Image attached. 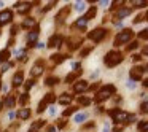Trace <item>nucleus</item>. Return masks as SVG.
<instances>
[{
  "label": "nucleus",
  "mask_w": 148,
  "mask_h": 132,
  "mask_svg": "<svg viewBox=\"0 0 148 132\" xmlns=\"http://www.w3.org/2000/svg\"><path fill=\"white\" fill-rule=\"evenodd\" d=\"M103 62H105L107 67H116L118 64L123 62V54L119 51H110V53H107Z\"/></svg>",
  "instance_id": "1"
},
{
  "label": "nucleus",
  "mask_w": 148,
  "mask_h": 132,
  "mask_svg": "<svg viewBox=\"0 0 148 132\" xmlns=\"http://www.w3.org/2000/svg\"><path fill=\"white\" fill-rule=\"evenodd\" d=\"M115 86L113 84H107V86H103L102 89L99 91V92L96 94V102H103V100H107V99H110V97L115 94Z\"/></svg>",
  "instance_id": "2"
},
{
  "label": "nucleus",
  "mask_w": 148,
  "mask_h": 132,
  "mask_svg": "<svg viewBox=\"0 0 148 132\" xmlns=\"http://www.w3.org/2000/svg\"><path fill=\"white\" fill-rule=\"evenodd\" d=\"M110 116L113 118L115 122H129V113L123 111V110H119V108L110 110Z\"/></svg>",
  "instance_id": "3"
},
{
  "label": "nucleus",
  "mask_w": 148,
  "mask_h": 132,
  "mask_svg": "<svg viewBox=\"0 0 148 132\" xmlns=\"http://www.w3.org/2000/svg\"><path fill=\"white\" fill-rule=\"evenodd\" d=\"M132 35H134V32H132L131 29H124L123 32H119L118 35H116L115 38V45L119 46V45H124V43H127L129 40L132 38Z\"/></svg>",
  "instance_id": "4"
},
{
  "label": "nucleus",
  "mask_w": 148,
  "mask_h": 132,
  "mask_svg": "<svg viewBox=\"0 0 148 132\" xmlns=\"http://www.w3.org/2000/svg\"><path fill=\"white\" fill-rule=\"evenodd\" d=\"M107 35V30L102 29V27H97V29H94L92 32L88 34V37H89V40H92V42L99 43L100 40H103V37Z\"/></svg>",
  "instance_id": "5"
},
{
  "label": "nucleus",
  "mask_w": 148,
  "mask_h": 132,
  "mask_svg": "<svg viewBox=\"0 0 148 132\" xmlns=\"http://www.w3.org/2000/svg\"><path fill=\"white\" fill-rule=\"evenodd\" d=\"M11 19H13V13H11L10 10L0 11V26H5V24H8Z\"/></svg>",
  "instance_id": "6"
},
{
  "label": "nucleus",
  "mask_w": 148,
  "mask_h": 132,
  "mask_svg": "<svg viewBox=\"0 0 148 132\" xmlns=\"http://www.w3.org/2000/svg\"><path fill=\"white\" fill-rule=\"evenodd\" d=\"M38 29H34L32 32H29L27 34V37H26V42H27V45L29 46H34L37 43V40H38Z\"/></svg>",
  "instance_id": "7"
},
{
  "label": "nucleus",
  "mask_w": 148,
  "mask_h": 132,
  "mask_svg": "<svg viewBox=\"0 0 148 132\" xmlns=\"http://www.w3.org/2000/svg\"><path fill=\"white\" fill-rule=\"evenodd\" d=\"M129 75H131V80L132 81H138V80H142L143 68H142V67H132L131 72H129Z\"/></svg>",
  "instance_id": "8"
},
{
  "label": "nucleus",
  "mask_w": 148,
  "mask_h": 132,
  "mask_svg": "<svg viewBox=\"0 0 148 132\" xmlns=\"http://www.w3.org/2000/svg\"><path fill=\"white\" fill-rule=\"evenodd\" d=\"M89 88V84H88V81H84V80H80V81H77V83L73 84V91L75 92H84V91Z\"/></svg>",
  "instance_id": "9"
},
{
  "label": "nucleus",
  "mask_w": 148,
  "mask_h": 132,
  "mask_svg": "<svg viewBox=\"0 0 148 132\" xmlns=\"http://www.w3.org/2000/svg\"><path fill=\"white\" fill-rule=\"evenodd\" d=\"M131 14V8H119L115 14V19H123V18L129 16Z\"/></svg>",
  "instance_id": "10"
},
{
  "label": "nucleus",
  "mask_w": 148,
  "mask_h": 132,
  "mask_svg": "<svg viewBox=\"0 0 148 132\" xmlns=\"http://www.w3.org/2000/svg\"><path fill=\"white\" fill-rule=\"evenodd\" d=\"M62 43V38L59 35H53L51 38H49V43H48V46L49 48H54V46H59Z\"/></svg>",
  "instance_id": "11"
},
{
  "label": "nucleus",
  "mask_w": 148,
  "mask_h": 132,
  "mask_svg": "<svg viewBox=\"0 0 148 132\" xmlns=\"http://www.w3.org/2000/svg\"><path fill=\"white\" fill-rule=\"evenodd\" d=\"M72 102V96L67 92L61 94V97H59V103H62V105H69V103Z\"/></svg>",
  "instance_id": "12"
},
{
  "label": "nucleus",
  "mask_w": 148,
  "mask_h": 132,
  "mask_svg": "<svg viewBox=\"0 0 148 132\" xmlns=\"http://www.w3.org/2000/svg\"><path fill=\"white\" fill-rule=\"evenodd\" d=\"M23 83H24L23 73H21V72H18V73L14 75V78H13V86H14V88H18V86H21Z\"/></svg>",
  "instance_id": "13"
},
{
  "label": "nucleus",
  "mask_w": 148,
  "mask_h": 132,
  "mask_svg": "<svg viewBox=\"0 0 148 132\" xmlns=\"http://www.w3.org/2000/svg\"><path fill=\"white\" fill-rule=\"evenodd\" d=\"M42 72H43V64L38 62L32 67V77H38V75H42Z\"/></svg>",
  "instance_id": "14"
},
{
  "label": "nucleus",
  "mask_w": 148,
  "mask_h": 132,
  "mask_svg": "<svg viewBox=\"0 0 148 132\" xmlns=\"http://www.w3.org/2000/svg\"><path fill=\"white\" fill-rule=\"evenodd\" d=\"M86 26H88V21L84 19V18H80V19L75 21V27L80 29V30H84V29H86Z\"/></svg>",
  "instance_id": "15"
},
{
  "label": "nucleus",
  "mask_w": 148,
  "mask_h": 132,
  "mask_svg": "<svg viewBox=\"0 0 148 132\" xmlns=\"http://www.w3.org/2000/svg\"><path fill=\"white\" fill-rule=\"evenodd\" d=\"M37 24V21L34 19V18H30V16H27V18H24V21H23V27H34Z\"/></svg>",
  "instance_id": "16"
},
{
  "label": "nucleus",
  "mask_w": 148,
  "mask_h": 132,
  "mask_svg": "<svg viewBox=\"0 0 148 132\" xmlns=\"http://www.w3.org/2000/svg\"><path fill=\"white\" fill-rule=\"evenodd\" d=\"M30 116V110L29 108H21L19 111H18V118L19 119H27Z\"/></svg>",
  "instance_id": "17"
},
{
  "label": "nucleus",
  "mask_w": 148,
  "mask_h": 132,
  "mask_svg": "<svg viewBox=\"0 0 148 132\" xmlns=\"http://www.w3.org/2000/svg\"><path fill=\"white\" fill-rule=\"evenodd\" d=\"M96 13H97V8H96V7H91V8H89V11L86 13V16H84V19H86V21L92 19V18L96 16Z\"/></svg>",
  "instance_id": "18"
},
{
  "label": "nucleus",
  "mask_w": 148,
  "mask_h": 132,
  "mask_svg": "<svg viewBox=\"0 0 148 132\" xmlns=\"http://www.w3.org/2000/svg\"><path fill=\"white\" fill-rule=\"evenodd\" d=\"M13 105H14V97L7 96V99H5V107H7V108H13Z\"/></svg>",
  "instance_id": "19"
},
{
  "label": "nucleus",
  "mask_w": 148,
  "mask_h": 132,
  "mask_svg": "<svg viewBox=\"0 0 148 132\" xmlns=\"http://www.w3.org/2000/svg\"><path fill=\"white\" fill-rule=\"evenodd\" d=\"M45 83L48 84V86H54V84H58L59 83V78H54V77H48L45 80Z\"/></svg>",
  "instance_id": "20"
},
{
  "label": "nucleus",
  "mask_w": 148,
  "mask_h": 132,
  "mask_svg": "<svg viewBox=\"0 0 148 132\" xmlns=\"http://www.w3.org/2000/svg\"><path fill=\"white\" fill-rule=\"evenodd\" d=\"M86 118H88V113H78V115L75 116V122H78V124H80V122H83Z\"/></svg>",
  "instance_id": "21"
},
{
  "label": "nucleus",
  "mask_w": 148,
  "mask_h": 132,
  "mask_svg": "<svg viewBox=\"0 0 148 132\" xmlns=\"http://www.w3.org/2000/svg\"><path fill=\"white\" fill-rule=\"evenodd\" d=\"M80 73H81V70H78L77 73H75V72H73V73L67 75V78H65V83H72V81H73V80H75V78H77V77H78V75H80Z\"/></svg>",
  "instance_id": "22"
},
{
  "label": "nucleus",
  "mask_w": 148,
  "mask_h": 132,
  "mask_svg": "<svg viewBox=\"0 0 148 132\" xmlns=\"http://www.w3.org/2000/svg\"><path fill=\"white\" fill-rule=\"evenodd\" d=\"M78 103L86 107V105H89V103H91V99H89V97H78Z\"/></svg>",
  "instance_id": "23"
},
{
  "label": "nucleus",
  "mask_w": 148,
  "mask_h": 132,
  "mask_svg": "<svg viewBox=\"0 0 148 132\" xmlns=\"http://www.w3.org/2000/svg\"><path fill=\"white\" fill-rule=\"evenodd\" d=\"M132 5L137 8H142V7H147V2H143V0H134L132 2Z\"/></svg>",
  "instance_id": "24"
},
{
  "label": "nucleus",
  "mask_w": 148,
  "mask_h": 132,
  "mask_svg": "<svg viewBox=\"0 0 148 132\" xmlns=\"http://www.w3.org/2000/svg\"><path fill=\"white\" fill-rule=\"evenodd\" d=\"M138 38H140V40H148V29L140 30V34H138Z\"/></svg>",
  "instance_id": "25"
},
{
  "label": "nucleus",
  "mask_w": 148,
  "mask_h": 132,
  "mask_svg": "<svg viewBox=\"0 0 148 132\" xmlns=\"http://www.w3.org/2000/svg\"><path fill=\"white\" fill-rule=\"evenodd\" d=\"M84 7H86L84 2H77V3H75V10H77V11H83Z\"/></svg>",
  "instance_id": "26"
},
{
  "label": "nucleus",
  "mask_w": 148,
  "mask_h": 132,
  "mask_svg": "<svg viewBox=\"0 0 148 132\" xmlns=\"http://www.w3.org/2000/svg\"><path fill=\"white\" fill-rule=\"evenodd\" d=\"M30 10V7H29V3H24V5H19V13L23 14V13H27V11Z\"/></svg>",
  "instance_id": "27"
},
{
  "label": "nucleus",
  "mask_w": 148,
  "mask_h": 132,
  "mask_svg": "<svg viewBox=\"0 0 148 132\" xmlns=\"http://www.w3.org/2000/svg\"><path fill=\"white\" fill-rule=\"evenodd\" d=\"M8 56H10V53H8V49H3V51L0 53V61H7Z\"/></svg>",
  "instance_id": "28"
},
{
  "label": "nucleus",
  "mask_w": 148,
  "mask_h": 132,
  "mask_svg": "<svg viewBox=\"0 0 148 132\" xmlns=\"http://www.w3.org/2000/svg\"><path fill=\"white\" fill-rule=\"evenodd\" d=\"M46 103H48V100H46V99H43L42 102H40V105H38V113L45 111V107H46Z\"/></svg>",
  "instance_id": "29"
},
{
  "label": "nucleus",
  "mask_w": 148,
  "mask_h": 132,
  "mask_svg": "<svg viewBox=\"0 0 148 132\" xmlns=\"http://www.w3.org/2000/svg\"><path fill=\"white\" fill-rule=\"evenodd\" d=\"M27 100H29V94H21V97H19V103H21V105H24Z\"/></svg>",
  "instance_id": "30"
},
{
  "label": "nucleus",
  "mask_w": 148,
  "mask_h": 132,
  "mask_svg": "<svg viewBox=\"0 0 148 132\" xmlns=\"http://www.w3.org/2000/svg\"><path fill=\"white\" fill-rule=\"evenodd\" d=\"M140 111L142 113H148V102H143L140 105Z\"/></svg>",
  "instance_id": "31"
},
{
  "label": "nucleus",
  "mask_w": 148,
  "mask_h": 132,
  "mask_svg": "<svg viewBox=\"0 0 148 132\" xmlns=\"http://www.w3.org/2000/svg\"><path fill=\"white\" fill-rule=\"evenodd\" d=\"M137 46H138V42H132L131 45L127 46V51H134V49L137 48Z\"/></svg>",
  "instance_id": "32"
},
{
  "label": "nucleus",
  "mask_w": 148,
  "mask_h": 132,
  "mask_svg": "<svg viewBox=\"0 0 148 132\" xmlns=\"http://www.w3.org/2000/svg\"><path fill=\"white\" fill-rule=\"evenodd\" d=\"M10 67H11V64H10V62H7V64H3V65H2V68H0V72L3 73V72H7Z\"/></svg>",
  "instance_id": "33"
},
{
  "label": "nucleus",
  "mask_w": 148,
  "mask_h": 132,
  "mask_svg": "<svg viewBox=\"0 0 148 132\" xmlns=\"http://www.w3.org/2000/svg\"><path fill=\"white\" fill-rule=\"evenodd\" d=\"M67 14H69V8H65V10H64V11H61V13H59V14H58V19H61V18H64V16H67Z\"/></svg>",
  "instance_id": "34"
},
{
  "label": "nucleus",
  "mask_w": 148,
  "mask_h": 132,
  "mask_svg": "<svg viewBox=\"0 0 148 132\" xmlns=\"http://www.w3.org/2000/svg\"><path fill=\"white\" fill-rule=\"evenodd\" d=\"M126 86H127L129 89H134V88H135V83H134V81H132V80H129L127 83H126Z\"/></svg>",
  "instance_id": "35"
},
{
  "label": "nucleus",
  "mask_w": 148,
  "mask_h": 132,
  "mask_svg": "<svg viewBox=\"0 0 148 132\" xmlns=\"http://www.w3.org/2000/svg\"><path fill=\"white\" fill-rule=\"evenodd\" d=\"M75 110H77V108H69V110H65V111H64V116H69V115H72V113H73Z\"/></svg>",
  "instance_id": "36"
},
{
  "label": "nucleus",
  "mask_w": 148,
  "mask_h": 132,
  "mask_svg": "<svg viewBox=\"0 0 148 132\" xmlns=\"http://www.w3.org/2000/svg\"><path fill=\"white\" fill-rule=\"evenodd\" d=\"M34 86V81L32 80H29V81H26V89H30V88Z\"/></svg>",
  "instance_id": "37"
},
{
  "label": "nucleus",
  "mask_w": 148,
  "mask_h": 132,
  "mask_svg": "<svg viewBox=\"0 0 148 132\" xmlns=\"http://www.w3.org/2000/svg\"><path fill=\"white\" fill-rule=\"evenodd\" d=\"M132 59H134V62H138V61L142 59V56H138V54H134V56H132Z\"/></svg>",
  "instance_id": "38"
},
{
  "label": "nucleus",
  "mask_w": 148,
  "mask_h": 132,
  "mask_svg": "<svg viewBox=\"0 0 148 132\" xmlns=\"http://www.w3.org/2000/svg\"><path fill=\"white\" fill-rule=\"evenodd\" d=\"M49 115H51V116L56 115V108H54V107H49Z\"/></svg>",
  "instance_id": "39"
},
{
  "label": "nucleus",
  "mask_w": 148,
  "mask_h": 132,
  "mask_svg": "<svg viewBox=\"0 0 148 132\" xmlns=\"http://www.w3.org/2000/svg\"><path fill=\"white\" fill-rule=\"evenodd\" d=\"M142 54H143V56H148V45L145 46L143 49H142Z\"/></svg>",
  "instance_id": "40"
},
{
  "label": "nucleus",
  "mask_w": 148,
  "mask_h": 132,
  "mask_svg": "<svg viewBox=\"0 0 148 132\" xmlns=\"http://www.w3.org/2000/svg\"><path fill=\"white\" fill-rule=\"evenodd\" d=\"M142 19H143V16H140V14H138V16H137V18H135V19H134V23H135V24H137V23H140V21H142Z\"/></svg>",
  "instance_id": "41"
},
{
  "label": "nucleus",
  "mask_w": 148,
  "mask_h": 132,
  "mask_svg": "<svg viewBox=\"0 0 148 132\" xmlns=\"http://www.w3.org/2000/svg\"><path fill=\"white\" fill-rule=\"evenodd\" d=\"M14 116H16V115H14V111H10V113H8V118H10V119H13Z\"/></svg>",
  "instance_id": "42"
},
{
  "label": "nucleus",
  "mask_w": 148,
  "mask_h": 132,
  "mask_svg": "<svg viewBox=\"0 0 148 132\" xmlns=\"http://www.w3.org/2000/svg\"><path fill=\"white\" fill-rule=\"evenodd\" d=\"M103 132H110V126H108V124L103 126Z\"/></svg>",
  "instance_id": "43"
},
{
  "label": "nucleus",
  "mask_w": 148,
  "mask_h": 132,
  "mask_svg": "<svg viewBox=\"0 0 148 132\" xmlns=\"http://www.w3.org/2000/svg\"><path fill=\"white\" fill-rule=\"evenodd\" d=\"M59 127H64V126H65V121H62V119H61V121H59Z\"/></svg>",
  "instance_id": "44"
},
{
  "label": "nucleus",
  "mask_w": 148,
  "mask_h": 132,
  "mask_svg": "<svg viewBox=\"0 0 148 132\" xmlns=\"http://www.w3.org/2000/svg\"><path fill=\"white\" fill-rule=\"evenodd\" d=\"M43 46H45V45H43V43H37V48H38V49H42Z\"/></svg>",
  "instance_id": "45"
},
{
  "label": "nucleus",
  "mask_w": 148,
  "mask_h": 132,
  "mask_svg": "<svg viewBox=\"0 0 148 132\" xmlns=\"http://www.w3.org/2000/svg\"><path fill=\"white\" fill-rule=\"evenodd\" d=\"M48 132H56V127H48Z\"/></svg>",
  "instance_id": "46"
},
{
  "label": "nucleus",
  "mask_w": 148,
  "mask_h": 132,
  "mask_svg": "<svg viewBox=\"0 0 148 132\" xmlns=\"http://www.w3.org/2000/svg\"><path fill=\"white\" fill-rule=\"evenodd\" d=\"M143 86H145V88H148V78H147V80L143 81Z\"/></svg>",
  "instance_id": "47"
},
{
  "label": "nucleus",
  "mask_w": 148,
  "mask_h": 132,
  "mask_svg": "<svg viewBox=\"0 0 148 132\" xmlns=\"http://www.w3.org/2000/svg\"><path fill=\"white\" fill-rule=\"evenodd\" d=\"M143 132H148V122H147V126H145V129H143Z\"/></svg>",
  "instance_id": "48"
},
{
  "label": "nucleus",
  "mask_w": 148,
  "mask_h": 132,
  "mask_svg": "<svg viewBox=\"0 0 148 132\" xmlns=\"http://www.w3.org/2000/svg\"><path fill=\"white\" fill-rule=\"evenodd\" d=\"M145 19H147V21H148V11H147V14H145Z\"/></svg>",
  "instance_id": "49"
},
{
  "label": "nucleus",
  "mask_w": 148,
  "mask_h": 132,
  "mask_svg": "<svg viewBox=\"0 0 148 132\" xmlns=\"http://www.w3.org/2000/svg\"><path fill=\"white\" fill-rule=\"evenodd\" d=\"M0 108H2V102H0Z\"/></svg>",
  "instance_id": "50"
},
{
  "label": "nucleus",
  "mask_w": 148,
  "mask_h": 132,
  "mask_svg": "<svg viewBox=\"0 0 148 132\" xmlns=\"http://www.w3.org/2000/svg\"><path fill=\"white\" fill-rule=\"evenodd\" d=\"M0 83H2V81H0Z\"/></svg>",
  "instance_id": "51"
}]
</instances>
